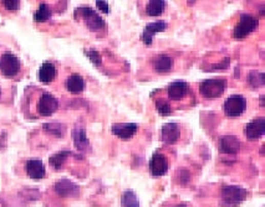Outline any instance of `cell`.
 Returning a JSON list of instances; mask_svg holds the SVG:
<instances>
[{
	"mask_svg": "<svg viewBox=\"0 0 265 207\" xmlns=\"http://www.w3.org/2000/svg\"><path fill=\"white\" fill-rule=\"evenodd\" d=\"M112 133L122 141H129L138 130V125L136 123H125V124H113L111 128Z\"/></svg>",
	"mask_w": 265,
	"mask_h": 207,
	"instance_id": "12",
	"label": "cell"
},
{
	"mask_svg": "<svg viewBox=\"0 0 265 207\" xmlns=\"http://www.w3.org/2000/svg\"><path fill=\"white\" fill-rule=\"evenodd\" d=\"M72 139H74L75 147L78 150H86L87 148H90V142L86 136V132L84 128H76L72 132Z\"/></svg>",
	"mask_w": 265,
	"mask_h": 207,
	"instance_id": "20",
	"label": "cell"
},
{
	"mask_svg": "<svg viewBox=\"0 0 265 207\" xmlns=\"http://www.w3.org/2000/svg\"><path fill=\"white\" fill-rule=\"evenodd\" d=\"M166 8V2L163 0H151L147 3V7H146V13L148 16H161L165 11Z\"/></svg>",
	"mask_w": 265,
	"mask_h": 207,
	"instance_id": "21",
	"label": "cell"
},
{
	"mask_svg": "<svg viewBox=\"0 0 265 207\" xmlns=\"http://www.w3.org/2000/svg\"><path fill=\"white\" fill-rule=\"evenodd\" d=\"M248 82L253 87L264 86V72L252 71L248 76Z\"/></svg>",
	"mask_w": 265,
	"mask_h": 207,
	"instance_id": "25",
	"label": "cell"
},
{
	"mask_svg": "<svg viewBox=\"0 0 265 207\" xmlns=\"http://www.w3.org/2000/svg\"><path fill=\"white\" fill-rule=\"evenodd\" d=\"M265 134V119L264 117H259L254 119L246 127V135L248 141H258Z\"/></svg>",
	"mask_w": 265,
	"mask_h": 207,
	"instance_id": "10",
	"label": "cell"
},
{
	"mask_svg": "<svg viewBox=\"0 0 265 207\" xmlns=\"http://www.w3.org/2000/svg\"><path fill=\"white\" fill-rule=\"evenodd\" d=\"M0 97H2V88H0Z\"/></svg>",
	"mask_w": 265,
	"mask_h": 207,
	"instance_id": "33",
	"label": "cell"
},
{
	"mask_svg": "<svg viewBox=\"0 0 265 207\" xmlns=\"http://www.w3.org/2000/svg\"><path fill=\"white\" fill-rule=\"evenodd\" d=\"M150 171L154 177L163 176L168 171V160L163 154L154 153L150 162Z\"/></svg>",
	"mask_w": 265,
	"mask_h": 207,
	"instance_id": "8",
	"label": "cell"
},
{
	"mask_svg": "<svg viewBox=\"0 0 265 207\" xmlns=\"http://www.w3.org/2000/svg\"><path fill=\"white\" fill-rule=\"evenodd\" d=\"M44 129L48 133L54 134L56 136H61L64 133H65V128L61 124H45L44 125Z\"/></svg>",
	"mask_w": 265,
	"mask_h": 207,
	"instance_id": "27",
	"label": "cell"
},
{
	"mask_svg": "<svg viewBox=\"0 0 265 207\" xmlns=\"http://www.w3.org/2000/svg\"><path fill=\"white\" fill-rule=\"evenodd\" d=\"M189 91V86L187 82L183 81H176V82L171 83L167 88L168 98L171 101H180L187 96Z\"/></svg>",
	"mask_w": 265,
	"mask_h": 207,
	"instance_id": "13",
	"label": "cell"
},
{
	"mask_svg": "<svg viewBox=\"0 0 265 207\" xmlns=\"http://www.w3.org/2000/svg\"><path fill=\"white\" fill-rule=\"evenodd\" d=\"M2 5L8 11H16L20 8V2H17V0H4V2H2Z\"/></svg>",
	"mask_w": 265,
	"mask_h": 207,
	"instance_id": "29",
	"label": "cell"
},
{
	"mask_svg": "<svg viewBox=\"0 0 265 207\" xmlns=\"http://www.w3.org/2000/svg\"><path fill=\"white\" fill-rule=\"evenodd\" d=\"M167 29V22L163 21V20H158V21H153L147 24L145 28L144 33L141 34V40L146 45H151L153 42L154 35L158 33H163Z\"/></svg>",
	"mask_w": 265,
	"mask_h": 207,
	"instance_id": "9",
	"label": "cell"
},
{
	"mask_svg": "<svg viewBox=\"0 0 265 207\" xmlns=\"http://www.w3.org/2000/svg\"><path fill=\"white\" fill-rule=\"evenodd\" d=\"M227 82L222 78H211L206 80L199 84V92L207 100H214L220 97L226 91Z\"/></svg>",
	"mask_w": 265,
	"mask_h": 207,
	"instance_id": "2",
	"label": "cell"
},
{
	"mask_svg": "<svg viewBox=\"0 0 265 207\" xmlns=\"http://www.w3.org/2000/svg\"><path fill=\"white\" fill-rule=\"evenodd\" d=\"M22 71V62L19 57L10 51H4L0 54V75L4 77H16Z\"/></svg>",
	"mask_w": 265,
	"mask_h": 207,
	"instance_id": "1",
	"label": "cell"
},
{
	"mask_svg": "<svg viewBox=\"0 0 265 207\" xmlns=\"http://www.w3.org/2000/svg\"><path fill=\"white\" fill-rule=\"evenodd\" d=\"M55 191L61 197H77L80 194V188L70 180L63 179L55 183Z\"/></svg>",
	"mask_w": 265,
	"mask_h": 207,
	"instance_id": "11",
	"label": "cell"
},
{
	"mask_svg": "<svg viewBox=\"0 0 265 207\" xmlns=\"http://www.w3.org/2000/svg\"><path fill=\"white\" fill-rule=\"evenodd\" d=\"M75 15L85 20V24L89 28V30L94 31V33L103 30L105 25H106L103 17L98 15L95 10H92L91 8H78Z\"/></svg>",
	"mask_w": 265,
	"mask_h": 207,
	"instance_id": "5",
	"label": "cell"
},
{
	"mask_svg": "<svg viewBox=\"0 0 265 207\" xmlns=\"http://www.w3.org/2000/svg\"><path fill=\"white\" fill-rule=\"evenodd\" d=\"M65 87L72 95H78V93L84 92V89L86 87V82L83 76H80L78 74H72L66 78Z\"/></svg>",
	"mask_w": 265,
	"mask_h": 207,
	"instance_id": "17",
	"label": "cell"
},
{
	"mask_svg": "<svg viewBox=\"0 0 265 207\" xmlns=\"http://www.w3.org/2000/svg\"><path fill=\"white\" fill-rule=\"evenodd\" d=\"M240 150V142L234 135H224L219 141V151L223 154H237Z\"/></svg>",
	"mask_w": 265,
	"mask_h": 207,
	"instance_id": "14",
	"label": "cell"
},
{
	"mask_svg": "<svg viewBox=\"0 0 265 207\" xmlns=\"http://www.w3.org/2000/svg\"><path fill=\"white\" fill-rule=\"evenodd\" d=\"M51 15H52L51 8L49 7L48 4H45V3H42L39 9L35 11L34 20L36 22H45V21H48L49 19H50Z\"/></svg>",
	"mask_w": 265,
	"mask_h": 207,
	"instance_id": "22",
	"label": "cell"
},
{
	"mask_svg": "<svg viewBox=\"0 0 265 207\" xmlns=\"http://www.w3.org/2000/svg\"><path fill=\"white\" fill-rule=\"evenodd\" d=\"M96 7L100 9L101 11H104L105 14H109L110 13L109 3H107V2H96Z\"/></svg>",
	"mask_w": 265,
	"mask_h": 207,
	"instance_id": "30",
	"label": "cell"
},
{
	"mask_svg": "<svg viewBox=\"0 0 265 207\" xmlns=\"http://www.w3.org/2000/svg\"><path fill=\"white\" fill-rule=\"evenodd\" d=\"M56 67L52 62H44L37 72L39 81L43 83H51L56 78Z\"/></svg>",
	"mask_w": 265,
	"mask_h": 207,
	"instance_id": "18",
	"label": "cell"
},
{
	"mask_svg": "<svg viewBox=\"0 0 265 207\" xmlns=\"http://www.w3.org/2000/svg\"><path fill=\"white\" fill-rule=\"evenodd\" d=\"M86 55H87V57L90 58V61H91L95 66H100L101 62H103V57H101V55L98 54L96 50L86 51Z\"/></svg>",
	"mask_w": 265,
	"mask_h": 207,
	"instance_id": "28",
	"label": "cell"
},
{
	"mask_svg": "<svg viewBox=\"0 0 265 207\" xmlns=\"http://www.w3.org/2000/svg\"><path fill=\"white\" fill-rule=\"evenodd\" d=\"M156 108L158 110V113L163 117L170 116L172 113V107L166 100H157L156 101Z\"/></svg>",
	"mask_w": 265,
	"mask_h": 207,
	"instance_id": "26",
	"label": "cell"
},
{
	"mask_svg": "<svg viewBox=\"0 0 265 207\" xmlns=\"http://www.w3.org/2000/svg\"><path fill=\"white\" fill-rule=\"evenodd\" d=\"M224 112L231 118L240 117L247 110V100L244 96L233 95L228 97L223 104Z\"/></svg>",
	"mask_w": 265,
	"mask_h": 207,
	"instance_id": "6",
	"label": "cell"
},
{
	"mask_svg": "<svg viewBox=\"0 0 265 207\" xmlns=\"http://www.w3.org/2000/svg\"><path fill=\"white\" fill-rule=\"evenodd\" d=\"M121 203L124 207H139V200L133 191L127 190L122 194Z\"/></svg>",
	"mask_w": 265,
	"mask_h": 207,
	"instance_id": "23",
	"label": "cell"
},
{
	"mask_svg": "<svg viewBox=\"0 0 265 207\" xmlns=\"http://www.w3.org/2000/svg\"><path fill=\"white\" fill-rule=\"evenodd\" d=\"M180 138V128L177 123H167L162 127V141L166 144H176Z\"/></svg>",
	"mask_w": 265,
	"mask_h": 207,
	"instance_id": "16",
	"label": "cell"
},
{
	"mask_svg": "<svg viewBox=\"0 0 265 207\" xmlns=\"http://www.w3.org/2000/svg\"><path fill=\"white\" fill-rule=\"evenodd\" d=\"M259 21L254 16L249 15V14H243L240 16L239 21L235 25L234 30H233V36L235 40H243L252 34L255 29L258 28Z\"/></svg>",
	"mask_w": 265,
	"mask_h": 207,
	"instance_id": "4",
	"label": "cell"
},
{
	"mask_svg": "<svg viewBox=\"0 0 265 207\" xmlns=\"http://www.w3.org/2000/svg\"><path fill=\"white\" fill-rule=\"evenodd\" d=\"M59 108V101L51 93L43 92L36 102V112L42 117H50Z\"/></svg>",
	"mask_w": 265,
	"mask_h": 207,
	"instance_id": "7",
	"label": "cell"
},
{
	"mask_svg": "<svg viewBox=\"0 0 265 207\" xmlns=\"http://www.w3.org/2000/svg\"><path fill=\"white\" fill-rule=\"evenodd\" d=\"M25 170H26V174H28V176L35 180L43 179L46 174L44 163L42 160H37V159L28 160L25 164Z\"/></svg>",
	"mask_w": 265,
	"mask_h": 207,
	"instance_id": "15",
	"label": "cell"
},
{
	"mask_svg": "<svg viewBox=\"0 0 265 207\" xmlns=\"http://www.w3.org/2000/svg\"><path fill=\"white\" fill-rule=\"evenodd\" d=\"M260 106L264 107V96H261L260 97Z\"/></svg>",
	"mask_w": 265,
	"mask_h": 207,
	"instance_id": "31",
	"label": "cell"
},
{
	"mask_svg": "<svg viewBox=\"0 0 265 207\" xmlns=\"http://www.w3.org/2000/svg\"><path fill=\"white\" fill-rule=\"evenodd\" d=\"M247 199V190L240 186H224L222 189V205L237 207Z\"/></svg>",
	"mask_w": 265,
	"mask_h": 207,
	"instance_id": "3",
	"label": "cell"
},
{
	"mask_svg": "<svg viewBox=\"0 0 265 207\" xmlns=\"http://www.w3.org/2000/svg\"><path fill=\"white\" fill-rule=\"evenodd\" d=\"M70 155H72V153H70V151H60V153L57 154H54L50 157V165L54 166L56 170H59V169H61V166L64 165V163L68 160V157Z\"/></svg>",
	"mask_w": 265,
	"mask_h": 207,
	"instance_id": "24",
	"label": "cell"
},
{
	"mask_svg": "<svg viewBox=\"0 0 265 207\" xmlns=\"http://www.w3.org/2000/svg\"><path fill=\"white\" fill-rule=\"evenodd\" d=\"M174 207H187L186 205H182V203H180V205H177V206H174Z\"/></svg>",
	"mask_w": 265,
	"mask_h": 207,
	"instance_id": "32",
	"label": "cell"
},
{
	"mask_svg": "<svg viewBox=\"0 0 265 207\" xmlns=\"http://www.w3.org/2000/svg\"><path fill=\"white\" fill-rule=\"evenodd\" d=\"M153 68L158 74H167L173 68V58L168 55H159L153 60Z\"/></svg>",
	"mask_w": 265,
	"mask_h": 207,
	"instance_id": "19",
	"label": "cell"
}]
</instances>
